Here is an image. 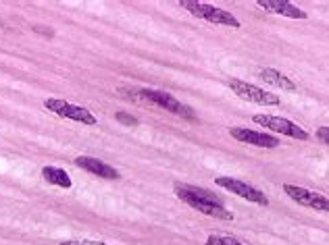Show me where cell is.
Here are the masks:
<instances>
[{
    "instance_id": "1",
    "label": "cell",
    "mask_w": 329,
    "mask_h": 245,
    "mask_svg": "<svg viewBox=\"0 0 329 245\" xmlns=\"http://www.w3.org/2000/svg\"><path fill=\"white\" fill-rule=\"evenodd\" d=\"M175 196L185 202L190 208L198 210V212L211 216V218H221V220H233V212L225 210L221 200L209 191H204L200 187H192V185H181V183H175Z\"/></svg>"
},
{
    "instance_id": "2",
    "label": "cell",
    "mask_w": 329,
    "mask_h": 245,
    "mask_svg": "<svg viewBox=\"0 0 329 245\" xmlns=\"http://www.w3.org/2000/svg\"><path fill=\"white\" fill-rule=\"evenodd\" d=\"M123 96H127L129 100L137 102V104H154V106H161L173 114L177 116H183V118H196L194 110L187 108L185 104H181L177 98H173L171 94L167 92H161V90H148V87H140V90H131V92H125L123 90Z\"/></svg>"
},
{
    "instance_id": "3",
    "label": "cell",
    "mask_w": 329,
    "mask_h": 245,
    "mask_svg": "<svg viewBox=\"0 0 329 245\" xmlns=\"http://www.w3.org/2000/svg\"><path fill=\"white\" fill-rule=\"evenodd\" d=\"M185 11H190L194 17H198V19H204L209 23H217V25H227V27H240V21L236 19V17L227 11L223 9H217L213 5H206V3H196V0H181L179 3Z\"/></svg>"
},
{
    "instance_id": "4",
    "label": "cell",
    "mask_w": 329,
    "mask_h": 245,
    "mask_svg": "<svg viewBox=\"0 0 329 245\" xmlns=\"http://www.w3.org/2000/svg\"><path fill=\"white\" fill-rule=\"evenodd\" d=\"M44 108L55 112L63 118H69V120H75V122H81V125H96V116L83 106H77V104H71V102H65V100H57V98H48L44 102Z\"/></svg>"
},
{
    "instance_id": "5",
    "label": "cell",
    "mask_w": 329,
    "mask_h": 245,
    "mask_svg": "<svg viewBox=\"0 0 329 245\" xmlns=\"http://www.w3.org/2000/svg\"><path fill=\"white\" fill-rule=\"evenodd\" d=\"M254 122H258L261 127L265 129H271L275 133H281V135H288V137H294V139H302V142H306L308 139V133L298 127L296 122H292L284 116H273V114H254L252 116Z\"/></svg>"
},
{
    "instance_id": "6",
    "label": "cell",
    "mask_w": 329,
    "mask_h": 245,
    "mask_svg": "<svg viewBox=\"0 0 329 245\" xmlns=\"http://www.w3.org/2000/svg\"><path fill=\"white\" fill-rule=\"evenodd\" d=\"M229 87L236 96H240L242 100H248L252 104H265V106H279V98L271 92H265L261 87L250 85L246 81H240V79H231Z\"/></svg>"
},
{
    "instance_id": "7",
    "label": "cell",
    "mask_w": 329,
    "mask_h": 245,
    "mask_svg": "<svg viewBox=\"0 0 329 245\" xmlns=\"http://www.w3.org/2000/svg\"><path fill=\"white\" fill-rule=\"evenodd\" d=\"M215 183L219 187H225L227 191H231V194L248 200L250 204H258V206H267L269 204V198L263 194L261 189H256V187H252V185H248L244 181H240V179H233V177H217Z\"/></svg>"
},
{
    "instance_id": "8",
    "label": "cell",
    "mask_w": 329,
    "mask_h": 245,
    "mask_svg": "<svg viewBox=\"0 0 329 245\" xmlns=\"http://www.w3.org/2000/svg\"><path fill=\"white\" fill-rule=\"evenodd\" d=\"M284 191L288 198H292L294 202L304 208H313V210H319V212H329V198H325L321 194H315V191L292 185V183H286Z\"/></svg>"
},
{
    "instance_id": "9",
    "label": "cell",
    "mask_w": 329,
    "mask_h": 245,
    "mask_svg": "<svg viewBox=\"0 0 329 245\" xmlns=\"http://www.w3.org/2000/svg\"><path fill=\"white\" fill-rule=\"evenodd\" d=\"M229 135L233 139H238V142H242V144H252V146H258V148H277L279 146V139L277 137H269L265 133H258V131H252V129H246V127H231Z\"/></svg>"
},
{
    "instance_id": "10",
    "label": "cell",
    "mask_w": 329,
    "mask_h": 245,
    "mask_svg": "<svg viewBox=\"0 0 329 245\" xmlns=\"http://www.w3.org/2000/svg\"><path fill=\"white\" fill-rule=\"evenodd\" d=\"M256 5L269 13L290 17V19H306V13L296 5H292L290 0H256Z\"/></svg>"
},
{
    "instance_id": "11",
    "label": "cell",
    "mask_w": 329,
    "mask_h": 245,
    "mask_svg": "<svg viewBox=\"0 0 329 245\" xmlns=\"http://www.w3.org/2000/svg\"><path fill=\"white\" fill-rule=\"evenodd\" d=\"M75 164L79 168H83V170L92 172V174H98V177H102V179H119V172L113 166H109L102 160L90 158V156H79V158H75Z\"/></svg>"
},
{
    "instance_id": "12",
    "label": "cell",
    "mask_w": 329,
    "mask_h": 245,
    "mask_svg": "<svg viewBox=\"0 0 329 245\" xmlns=\"http://www.w3.org/2000/svg\"><path fill=\"white\" fill-rule=\"evenodd\" d=\"M258 79H263L265 83L275 85V87H284L288 92L296 90V83L288 79L286 75H281V71H277V69H261V71H258Z\"/></svg>"
},
{
    "instance_id": "13",
    "label": "cell",
    "mask_w": 329,
    "mask_h": 245,
    "mask_svg": "<svg viewBox=\"0 0 329 245\" xmlns=\"http://www.w3.org/2000/svg\"><path fill=\"white\" fill-rule=\"evenodd\" d=\"M42 177L48 181V183H53L57 187H63V189H69L73 185L71 177L63 170V168H57V166H44L42 168Z\"/></svg>"
},
{
    "instance_id": "14",
    "label": "cell",
    "mask_w": 329,
    "mask_h": 245,
    "mask_svg": "<svg viewBox=\"0 0 329 245\" xmlns=\"http://www.w3.org/2000/svg\"><path fill=\"white\" fill-rule=\"evenodd\" d=\"M206 245H242L233 235H211L206 239Z\"/></svg>"
},
{
    "instance_id": "15",
    "label": "cell",
    "mask_w": 329,
    "mask_h": 245,
    "mask_svg": "<svg viewBox=\"0 0 329 245\" xmlns=\"http://www.w3.org/2000/svg\"><path fill=\"white\" fill-rule=\"evenodd\" d=\"M115 116H117V120H121V122H123V125H127V127H135V125H137V120H135L131 114H127V112H117Z\"/></svg>"
},
{
    "instance_id": "16",
    "label": "cell",
    "mask_w": 329,
    "mask_h": 245,
    "mask_svg": "<svg viewBox=\"0 0 329 245\" xmlns=\"http://www.w3.org/2000/svg\"><path fill=\"white\" fill-rule=\"evenodd\" d=\"M61 245H107L100 241H81V239H73V241H63Z\"/></svg>"
},
{
    "instance_id": "17",
    "label": "cell",
    "mask_w": 329,
    "mask_h": 245,
    "mask_svg": "<svg viewBox=\"0 0 329 245\" xmlns=\"http://www.w3.org/2000/svg\"><path fill=\"white\" fill-rule=\"evenodd\" d=\"M317 137L321 139L323 144L329 146V127H319V129H317Z\"/></svg>"
}]
</instances>
